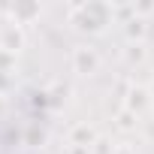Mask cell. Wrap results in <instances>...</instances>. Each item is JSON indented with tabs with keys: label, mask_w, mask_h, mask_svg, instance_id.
Masks as SVG:
<instances>
[{
	"label": "cell",
	"mask_w": 154,
	"mask_h": 154,
	"mask_svg": "<svg viewBox=\"0 0 154 154\" xmlns=\"http://www.w3.org/2000/svg\"><path fill=\"white\" fill-rule=\"evenodd\" d=\"M24 42H27L24 27H18V24H12V21H3V24H0V51H6V54L15 57V54L24 48Z\"/></svg>",
	"instance_id": "3"
},
{
	"label": "cell",
	"mask_w": 154,
	"mask_h": 154,
	"mask_svg": "<svg viewBox=\"0 0 154 154\" xmlns=\"http://www.w3.org/2000/svg\"><path fill=\"white\" fill-rule=\"evenodd\" d=\"M124 60L127 63H142L145 60V42H130L124 48Z\"/></svg>",
	"instance_id": "8"
},
{
	"label": "cell",
	"mask_w": 154,
	"mask_h": 154,
	"mask_svg": "<svg viewBox=\"0 0 154 154\" xmlns=\"http://www.w3.org/2000/svg\"><path fill=\"white\" fill-rule=\"evenodd\" d=\"M112 154H136V151H133V148H130V145H118V148H115V151H112Z\"/></svg>",
	"instance_id": "11"
},
{
	"label": "cell",
	"mask_w": 154,
	"mask_h": 154,
	"mask_svg": "<svg viewBox=\"0 0 154 154\" xmlns=\"http://www.w3.org/2000/svg\"><path fill=\"white\" fill-rule=\"evenodd\" d=\"M69 24L72 30H79V33H88V36H97L103 33L112 18H115V6L112 3H100V0H88V3H75L69 6Z\"/></svg>",
	"instance_id": "1"
},
{
	"label": "cell",
	"mask_w": 154,
	"mask_h": 154,
	"mask_svg": "<svg viewBox=\"0 0 154 154\" xmlns=\"http://www.w3.org/2000/svg\"><path fill=\"white\" fill-rule=\"evenodd\" d=\"M145 30H148V27H145V18H139V15L130 18L127 27H124V33H127L130 42H142V39H145Z\"/></svg>",
	"instance_id": "7"
},
{
	"label": "cell",
	"mask_w": 154,
	"mask_h": 154,
	"mask_svg": "<svg viewBox=\"0 0 154 154\" xmlns=\"http://www.w3.org/2000/svg\"><path fill=\"white\" fill-rule=\"evenodd\" d=\"M63 154H94V151H91V148H79V145H66Z\"/></svg>",
	"instance_id": "10"
},
{
	"label": "cell",
	"mask_w": 154,
	"mask_h": 154,
	"mask_svg": "<svg viewBox=\"0 0 154 154\" xmlns=\"http://www.w3.org/2000/svg\"><path fill=\"white\" fill-rule=\"evenodd\" d=\"M3 109H6V103H3V97H0V112H3Z\"/></svg>",
	"instance_id": "12"
},
{
	"label": "cell",
	"mask_w": 154,
	"mask_h": 154,
	"mask_svg": "<svg viewBox=\"0 0 154 154\" xmlns=\"http://www.w3.org/2000/svg\"><path fill=\"white\" fill-rule=\"evenodd\" d=\"M100 136L88 127V124H75L72 130H69V145H79V148H94V142H97Z\"/></svg>",
	"instance_id": "5"
},
{
	"label": "cell",
	"mask_w": 154,
	"mask_h": 154,
	"mask_svg": "<svg viewBox=\"0 0 154 154\" xmlns=\"http://www.w3.org/2000/svg\"><path fill=\"white\" fill-rule=\"evenodd\" d=\"M148 100H151L148 88H133V91H130V97L124 100V109H130V112H136V115H139V112H142V106H145Z\"/></svg>",
	"instance_id": "6"
},
{
	"label": "cell",
	"mask_w": 154,
	"mask_h": 154,
	"mask_svg": "<svg viewBox=\"0 0 154 154\" xmlns=\"http://www.w3.org/2000/svg\"><path fill=\"white\" fill-rule=\"evenodd\" d=\"M69 60H72V69L79 72V75H94V72H100V66H103V54H100L94 45H75Z\"/></svg>",
	"instance_id": "2"
},
{
	"label": "cell",
	"mask_w": 154,
	"mask_h": 154,
	"mask_svg": "<svg viewBox=\"0 0 154 154\" xmlns=\"http://www.w3.org/2000/svg\"><path fill=\"white\" fill-rule=\"evenodd\" d=\"M3 12L9 15V21H12V24L24 27V24H30L33 18H39V15H42V6H39V3H15V6H6Z\"/></svg>",
	"instance_id": "4"
},
{
	"label": "cell",
	"mask_w": 154,
	"mask_h": 154,
	"mask_svg": "<svg viewBox=\"0 0 154 154\" xmlns=\"http://www.w3.org/2000/svg\"><path fill=\"white\" fill-rule=\"evenodd\" d=\"M118 121H121V124H118L121 130H133V121H136V112H130V109H124V112L118 115Z\"/></svg>",
	"instance_id": "9"
}]
</instances>
